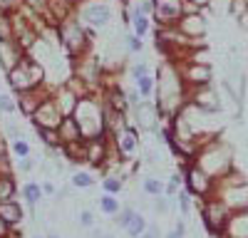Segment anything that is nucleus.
<instances>
[{"instance_id":"nucleus-1","label":"nucleus","mask_w":248,"mask_h":238,"mask_svg":"<svg viewBox=\"0 0 248 238\" xmlns=\"http://www.w3.org/2000/svg\"><path fill=\"white\" fill-rule=\"evenodd\" d=\"M72 117H75V122L79 124V132H82L85 139L107 136V132H105V114H102V99H97L94 94L79 99Z\"/></svg>"},{"instance_id":"nucleus-34","label":"nucleus","mask_w":248,"mask_h":238,"mask_svg":"<svg viewBox=\"0 0 248 238\" xmlns=\"http://www.w3.org/2000/svg\"><path fill=\"white\" fill-rule=\"evenodd\" d=\"M79 226H85V228H92L94 226V213L90 208H82L79 211Z\"/></svg>"},{"instance_id":"nucleus-2","label":"nucleus","mask_w":248,"mask_h":238,"mask_svg":"<svg viewBox=\"0 0 248 238\" xmlns=\"http://www.w3.org/2000/svg\"><path fill=\"white\" fill-rule=\"evenodd\" d=\"M5 79H8V87L15 94H20L25 89H35L40 85H45L47 82V72H45V67L40 62H35L30 55H25L10 72H5Z\"/></svg>"},{"instance_id":"nucleus-7","label":"nucleus","mask_w":248,"mask_h":238,"mask_svg":"<svg viewBox=\"0 0 248 238\" xmlns=\"http://www.w3.org/2000/svg\"><path fill=\"white\" fill-rule=\"evenodd\" d=\"M65 119V114L60 112L57 102H55V97H47L43 104L37 107V112L30 117V122L32 127H45V129H57L60 122Z\"/></svg>"},{"instance_id":"nucleus-37","label":"nucleus","mask_w":248,"mask_h":238,"mask_svg":"<svg viewBox=\"0 0 248 238\" xmlns=\"http://www.w3.org/2000/svg\"><path fill=\"white\" fill-rule=\"evenodd\" d=\"M154 211H156V213H167V211H169V196H156Z\"/></svg>"},{"instance_id":"nucleus-23","label":"nucleus","mask_w":248,"mask_h":238,"mask_svg":"<svg viewBox=\"0 0 248 238\" xmlns=\"http://www.w3.org/2000/svg\"><path fill=\"white\" fill-rule=\"evenodd\" d=\"M10 154L15 159H25V156L32 154V147H30V142L25 136H20V139H13V142H10Z\"/></svg>"},{"instance_id":"nucleus-44","label":"nucleus","mask_w":248,"mask_h":238,"mask_svg":"<svg viewBox=\"0 0 248 238\" xmlns=\"http://www.w3.org/2000/svg\"><path fill=\"white\" fill-rule=\"evenodd\" d=\"M174 231H176V233H179V236H181V238H184V233H186V226H184V221H179V223H176V228H174Z\"/></svg>"},{"instance_id":"nucleus-5","label":"nucleus","mask_w":248,"mask_h":238,"mask_svg":"<svg viewBox=\"0 0 248 238\" xmlns=\"http://www.w3.org/2000/svg\"><path fill=\"white\" fill-rule=\"evenodd\" d=\"M159 119H161V114H159L156 102L141 99L137 107H132V127H137L139 132H156Z\"/></svg>"},{"instance_id":"nucleus-12","label":"nucleus","mask_w":248,"mask_h":238,"mask_svg":"<svg viewBox=\"0 0 248 238\" xmlns=\"http://www.w3.org/2000/svg\"><path fill=\"white\" fill-rule=\"evenodd\" d=\"M184 79L189 85H194V87H206V85L211 82V67L206 65V62H194L189 70H186Z\"/></svg>"},{"instance_id":"nucleus-14","label":"nucleus","mask_w":248,"mask_h":238,"mask_svg":"<svg viewBox=\"0 0 248 238\" xmlns=\"http://www.w3.org/2000/svg\"><path fill=\"white\" fill-rule=\"evenodd\" d=\"M57 134H60V144H70V142H82V132H79V124L75 122V117H65L57 127Z\"/></svg>"},{"instance_id":"nucleus-46","label":"nucleus","mask_w":248,"mask_h":238,"mask_svg":"<svg viewBox=\"0 0 248 238\" xmlns=\"http://www.w3.org/2000/svg\"><path fill=\"white\" fill-rule=\"evenodd\" d=\"M164 238H181V236H179L176 231H171V233H167V236H164Z\"/></svg>"},{"instance_id":"nucleus-11","label":"nucleus","mask_w":248,"mask_h":238,"mask_svg":"<svg viewBox=\"0 0 248 238\" xmlns=\"http://www.w3.org/2000/svg\"><path fill=\"white\" fill-rule=\"evenodd\" d=\"M176 28H179V32H181L184 37H196V35H201V32L206 30V23H203V17H201V15L184 13V15L179 17Z\"/></svg>"},{"instance_id":"nucleus-27","label":"nucleus","mask_w":248,"mask_h":238,"mask_svg":"<svg viewBox=\"0 0 248 238\" xmlns=\"http://www.w3.org/2000/svg\"><path fill=\"white\" fill-rule=\"evenodd\" d=\"M102 189H105V193L117 196V193H122L124 181H122V178H117V176H105V178H102Z\"/></svg>"},{"instance_id":"nucleus-38","label":"nucleus","mask_w":248,"mask_h":238,"mask_svg":"<svg viewBox=\"0 0 248 238\" xmlns=\"http://www.w3.org/2000/svg\"><path fill=\"white\" fill-rule=\"evenodd\" d=\"M17 169L23 171V174H30V171L35 169V162H32L30 156H25V159H17Z\"/></svg>"},{"instance_id":"nucleus-47","label":"nucleus","mask_w":248,"mask_h":238,"mask_svg":"<svg viewBox=\"0 0 248 238\" xmlns=\"http://www.w3.org/2000/svg\"><path fill=\"white\" fill-rule=\"evenodd\" d=\"M35 238H47V236H35Z\"/></svg>"},{"instance_id":"nucleus-42","label":"nucleus","mask_w":248,"mask_h":238,"mask_svg":"<svg viewBox=\"0 0 248 238\" xmlns=\"http://www.w3.org/2000/svg\"><path fill=\"white\" fill-rule=\"evenodd\" d=\"M137 238H159V233H156V228H149L147 226V231H144L141 236H137Z\"/></svg>"},{"instance_id":"nucleus-39","label":"nucleus","mask_w":248,"mask_h":238,"mask_svg":"<svg viewBox=\"0 0 248 238\" xmlns=\"http://www.w3.org/2000/svg\"><path fill=\"white\" fill-rule=\"evenodd\" d=\"M127 102H129V107H137V104L141 102V97H139L137 89H129V92H127Z\"/></svg>"},{"instance_id":"nucleus-26","label":"nucleus","mask_w":248,"mask_h":238,"mask_svg":"<svg viewBox=\"0 0 248 238\" xmlns=\"http://www.w3.org/2000/svg\"><path fill=\"white\" fill-rule=\"evenodd\" d=\"M141 189H144V193H149V196H161L164 193V184H161V178H156V176H147V178H144Z\"/></svg>"},{"instance_id":"nucleus-4","label":"nucleus","mask_w":248,"mask_h":238,"mask_svg":"<svg viewBox=\"0 0 248 238\" xmlns=\"http://www.w3.org/2000/svg\"><path fill=\"white\" fill-rule=\"evenodd\" d=\"M112 5L105 0H82V5H77V20L82 25H90L94 30H102L112 23Z\"/></svg>"},{"instance_id":"nucleus-29","label":"nucleus","mask_w":248,"mask_h":238,"mask_svg":"<svg viewBox=\"0 0 248 238\" xmlns=\"http://www.w3.org/2000/svg\"><path fill=\"white\" fill-rule=\"evenodd\" d=\"M134 213H137V211H134L132 206H122V208L114 213V216H117V218H114V223L124 231V228H127V223L132 221V216H134Z\"/></svg>"},{"instance_id":"nucleus-21","label":"nucleus","mask_w":248,"mask_h":238,"mask_svg":"<svg viewBox=\"0 0 248 238\" xmlns=\"http://www.w3.org/2000/svg\"><path fill=\"white\" fill-rule=\"evenodd\" d=\"M147 226H149V223H147V218H144L141 213H134V216H132V221L127 223V228H124V231H127L129 238H137V236H141L144 231H147Z\"/></svg>"},{"instance_id":"nucleus-36","label":"nucleus","mask_w":248,"mask_h":238,"mask_svg":"<svg viewBox=\"0 0 248 238\" xmlns=\"http://www.w3.org/2000/svg\"><path fill=\"white\" fill-rule=\"evenodd\" d=\"M152 0H141V3H137L134 8H132V13H139V15H152Z\"/></svg>"},{"instance_id":"nucleus-35","label":"nucleus","mask_w":248,"mask_h":238,"mask_svg":"<svg viewBox=\"0 0 248 238\" xmlns=\"http://www.w3.org/2000/svg\"><path fill=\"white\" fill-rule=\"evenodd\" d=\"M5 134H8V139H10V142H13V139H20V136H23V132H20V127H17L15 122H10V119L5 122Z\"/></svg>"},{"instance_id":"nucleus-6","label":"nucleus","mask_w":248,"mask_h":238,"mask_svg":"<svg viewBox=\"0 0 248 238\" xmlns=\"http://www.w3.org/2000/svg\"><path fill=\"white\" fill-rule=\"evenodd\" d=\"M152 8L156 23H161V28H169L176 25L179 17L184 15V0H152Z\"/></svg>"},{"instance_id":"nucleus-41","label":"nucleus","mask_w":248,"mask_h":238,"mask_svg":"<svg viewBox=\"0 0 248 238\" xmlns=\"http://www.w3.org/2000/svg\"><path fill=\"white\" fill-rule=\"evenodd\" d=\"M40 186H43V193H47V196H57V189H55V184L45 181V184H40Z\"/></svg>"},{"instance_id":"nucleus-24","label":"nucleus","mask_w":248,"mask_h":238,"mask_svg":"<svg viewBox=\"0 0 248 238\" xmlns=\"http://www.w3.org/2000/svg\"><path fill=\"white\" fill-rule=\"evenodd\" d=\"M119 208H122V206H119V198H117V196H112V193H102V196H99V211H102V213L114 216Z\"/></svg>"},{"instance_id":"nucleus-13","label":"nucleus","mask_w":248,"mask_h":238,"mask_svg":"<svg viewBox=\"0 0 248 238\" xmlns=\"http://www.w3.org/2000/svg\"><path fill=\"white\" fill-rule=\"evenodd\" d=\"M52 97H55V102H57L60 112L65 114V117H72V112H75V107H77L79 99H77V97H75L65 85H57V87H55V92H52Z\"/></svg>"},{"instance_id":"nucleus-10","label":"nucleus","mask_w":248,"mask_h":238,"mask_svg":"<svg viewBox=\"0 0 248 238\" xmlns=\"http://www.w3.org/2000/svg\"><path fill=\"white\" fill-rule=\"evenodd\" d=\"M0 218L8 223V228L13 231L15 226L23 223V218H25V208L20 201H15V198H10V201H0Z\"/></svg>"},{"instance_id":"nucleus-25","label":"nucleus","mask_w":248,"mask_h":238,"mask_svg":"<svg viewBox=\"0 0 248 238\" xmlns=\"http://www.w3.org/2000/svg\"><path fill=\"white\" fill-rule=\"evenodd\" d=\"M70 186L72 189H92L94 186V178L87 171H75L72 178H70Z\"/></svg>"},{"instance_id":"nucleus-45","label":"nucleus","mask_w":248,"mask_h":238,"mask_svg":"<svg viewBox=\"0 0 248 238\" xmlns=\"http://www.w3.org/2000/svg\"><path fill=\"white\" fill-rule=\"evenodd\" d=\"M186 3H191V5H206L209 0H186Z\"/></svg>"},{"instance_id":"nucleus-22","label":"nucleus","mask_w":248,"mask_h":238,"mask_svg":"<svg viewBox=\"0 0 248 238\" xmlns=\"http://www.w3.org/2000/svg\"><path fill=\"white\" fill-rule=\"evenodd\" d=\"M129 25H132V32H134L137 37H144V35L149 32V15H139V13H132Z\"/></svg>"},{"instance_id":"nucleus-49","label":"nucleus","mask_w":248,"mask_h":238,"mask_svg":"<svg viewBox=\"0 0 248 238\" xmlns=\"http://www.w3.org/2000/svg\"><path fill=\"white\" fill-rule=\"evenodd\" d=\"M0 238H3V236H0Z\"/></svg>"},{"instance_id":"nucleus-31","label":"nucleus","mask_w":248,"mask_h":238,"mask_svg":"<svg viewBox=\"0 0 248 238\" xmlns=\"http://www.w3.org/2000/svg\"><path fill=\"white\" fill-rule=\"evenodd\" d=\"M47 3H50V0H23V5L28 10H32L35 15H43V17L47 13Z\"/></svg>"},{"instance_id":"nucleus-33","label":"nucleus","mask_w":248,"mask_h":238,"mask_svg":"<svg viewBox=\"0 0 248 238\" xmlns=\"http://www.w3.org/2000/svg\"><path fill=\"white\" fill-rule=\"evenodd\" d=\"M129 72H132V79H139V77H144V74H152V70H149L147 62H134Z\"/></svg>"},{"instance_id":"nucleus-40","label":"nucleus","mask_w":248,"mask_h":238,"mask_svg":"<svg viewBox=\"0 0 248 238\" xmlns=\"http://www.w3.org/2000/svg\"><path fill=\"white\" fill-rule=\"evenodd\" d=\"M179 206H181V211L186 213V211H189V193H179Z\"/></svg>"},{"instance_id":"nucleus-43","label":"nucleus","mask_w":248,"mask_h":238,"mask_svg":"<svg viewBox=\"0 0 248 238\" xmlns=\"http://www.w3.org/2000/svg\"><path fill=\"white\" fill-rule=\"evenodd\" d=\"M0 236H3V238H10V228H8V223L3 221V218H0Z\"/></svg>"},{"instance_id":"nucleus-20","label":"nucleus","mask_w":248,"mask_h":238,"mask_svg":"<svg viewBox=\"0 0 248 238\" xmlns=\"http://www.w3.org/2000/svg\"><path fill=\"white\" fill-rule=\"evenodd\" d=\"M186 184H189V191H191V193H201V191L206 189V178H203L201 171L189 169V171H186Z\"/></svg>"},{"instance_id":"nucleus-18","label":"nucleus","mask_w":248,"mask_h":238,"mask_svg":"<svg viewBox=\"0 0 248 238\" xmlns=\"http://www.w3.org/2000/svg\"><path fill=\"white\" fill-rule=\"evenodd\" d=\"M134 89L139 92L141 99H149V97L156 92V79H154L152 74H144V77L134 79Z\"/></svg>"},{"instance_id":"nucleus-28","label":"nucleus","mask_w":248,"mask_h":238,"mask_svg":"<svg viewBox=\"0 0 248 238\" xmlns=\"http://www.w3.org/2000/svg\"><path fill=\"white\" fill-rule=\"evenodd\" d=\"M17 112V102L10 92H0V114H15Z\"/></svg>"},{"instance_id":"nucleus-17","label":"nucleus","mask_w":248,"mask_h":238,"mask_svg":"<svg viewBox=\"0 0 248 238\" xmlns=\"http://www.w3.org/2000/svg\"><path fill=\"white\" fill-rule=\"evenodd\" d=\"M17 193V181L13 174H0V201H10Z\"/></svg>"},{"instance_id":"nucleus-9","label":"nucleus","mask_w":248,"mask_h":238,"mask_svg":"<svg viewBox=\"0 0 248 238\" xmlns=\"http://www.w3.org/2000/svg\"><path fill=\"white\" fill-rule=\"evenodd\" d=\"M25 55L28 52L20 47L15 40H5V43H0V67H3L5 72H10Z\"/></svg>"},{"instance_id":"nucleus-48","label":"nucleus","mask_w":248,"mask_h":238,"mask_svg":"<svg viewBox=\"0 0 248 238\" xmlns=\"http://www.w3.org/2000/svg\"><path fill=\"white\" fill-rule=\"evenodd\" d=\"M47 238H57V236H52V233H50V236H47Z\"/></svg>"},{"instance_id":"nucleus-30","label":"nucleus","mask_w":248,"mask_h":238,"mask_svg":"<svg viewBox=\"0 0 248 238\" xmlns=\"http://www.w3.org/2000/svg\"><path fill=\"white\" fill-rule=\"evenodd\" d=\"M5 40H13V20L10 15L0 13V43H5Z\"/></svg>"},{"instance_id":"nucleus-15","label":"nucleus","mask_w":248,"mask_h":238,"mask_svg":"<svg viewBox=\"0 0 248 238\" xmlns=\"http://www.w3.org/2000/svg\"><path fill=\"white\" fill-rule=\"evenodd\" d=\"M194 104H196L199 109H206V112H218V109H221V104L216 102V94L209 89V85L199 87V92L194 94Z\"/></svg>"},{"instance_id":"nucleus-16","label":"nucleus","mask_w":248,"mask_h":238,"mask_svg":"<svg viewBox=\"0 0 248 238\" xmlns=\"http://www.w3.org/2000/svg\"><path fill=\"white\" fill-rule=\"evenodd\" d=\"M20 193H23L25 204H28L30 208H35V206H37V201H40V198L45 196V193H43V186H40L37 181H28V184H23V189H20Z\"/></svg>"},{"instance_id":"nucleus-8","label":"nucleus","mask_w":248,"mask_h":238,"mask_svg":"<svg viewBox=\"0 0 248 238\" xmlns=\"http://www.w3.org/2000/svg\"><path fill=\"white\" fill-rule=\"evenodd\" d=\"M109 139H112L114 149H117L122 156H132V154L139 149V129L132 127V124L122 127V129H119L117 134H112Z\"/></svg>"},{"instance_id":"nucleus-32","label":"nucleus","mask_w":248,"mask_h":238,"mask_svg":"<svg viewBox=\"0 0 248 238\" xmlns=\"http://www.w3.org/2000/svg\"><path fill=\"white\" fill-rule=\"evenodd\" d=\"M124 45H127V50H129V52H141V47H144L141 37H137L134 32H129L127 37H124Z\"/></svg>"},{"instance_id":"nucleus-3","label":"nucleus","mask_w":248,"mask_h":238,"mask_svg":"<svg viewBox=\"0 0 248 238\" xmlns=\"http://www.w3.org/2000/svg\"><path fill=\"white\" fill-rule=\"evenodd\" d=\"M57 40H60V45L65 47V52L72 60H77L82 55H87L90 43H92V30H85V25L72 15V17L62 20L57 25Z\"/></svg>"},{"instance_id":"nucleus-19","label":"nucleus","mask_w":248,"mask_h":238,"mask_svg":"<svg viewBox=\"0 0 248 238\" xmlns=\"http://www.w3.org/2000/svg\"><path fill=\"white\" fill-rule=\"evenodd\" d=\"M35 134L40 136V142H43L47 149H57V147H62L60 144V134H57V129H45V127H35Z\"/></svg>"}]
</instances>
